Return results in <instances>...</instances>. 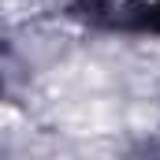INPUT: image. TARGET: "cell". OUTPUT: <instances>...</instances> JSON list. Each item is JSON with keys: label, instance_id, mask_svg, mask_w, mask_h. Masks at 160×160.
Returning a JSON list of instances; mask_svg holds the SVG:
<instances>
[{"label": "cell", "instance_id": "1", "mask_svg": "<svg viewBox=\"0 0 160 160\" xmlns=\"http://www.w3.org/2000/svg\"><path fill=\"white\" fill-rule=\"evenodd\" d=\"M56 123L67 127L71 134H108V130H119L123 108L116 101H104L101 93H86V97H75V101H60Z\"/></svg>", "mask_w": 160, "mask_h": 160}, {"label": "cell", "instance_id": "2", "mask_svg": "<svg viewBox=\"0 0 160 160\" xmlns=\"http://www.w3.org/2000/svg\"><path fill=\"white\" fill-rule=\"evenodd\" d=\"M15 123H19V112H15V108H8V104H0V134H4V130H11Z\"/></svg>", "mask_w": 160, "mask_h": 160}]
</instances>
